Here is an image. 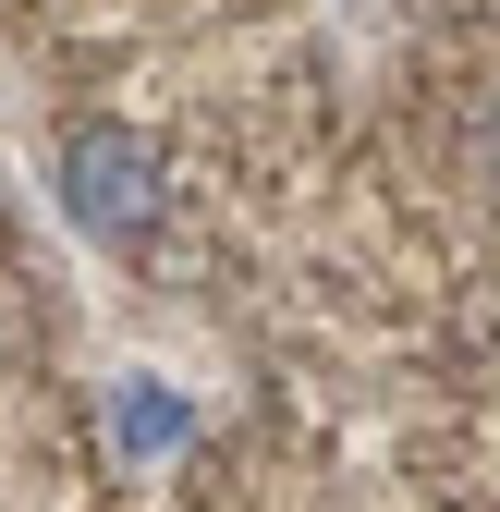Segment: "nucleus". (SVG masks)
Instances as JSON below:
<instances>
[{
    "label": "nucleus",
    "instance_id": "obj_1",
    "mask_svg": "<svg viewBox=\"0 0 500 512\" xmlns=\"http://www.w3.org/2000/svg\"><path fill=\"white\" fill-rule=\"evenodd\" d=\"M61 220L86 244H147L159 220V147L135 122H74L61 135Z\"/></svg>",
    "mask_w": 500,
    "mask_h": 512
},
{
    "label": "nucleus",
    "instance_id": "obj_2",
    "mask_svg": "<svg viewBox=\"0 0 500 512\" xmlns=\"http://www.w3.org/2000/svg\"><path fill=\"white\" fill-rule=\"evenodd\" d=\"M476 159H488V183H500V98H488V122H476Z\"/></svg>",
    "mask_w": 500,
    "mask_h": 512
}]
</instances>
